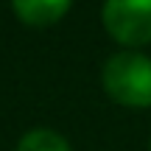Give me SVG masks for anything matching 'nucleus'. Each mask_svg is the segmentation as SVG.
I'll list each match as a JSON object with an SVG mask.
<instances>
[{
    "instance_id": "f03ea898",
    "label": "nucleus",
    "mask_w": 151,
    "mask_h": 151,
    "mask_svg": "<svg viewBox=\"0 0 151 151\" xmlns=\"http://www.w3.org/2000/svg\"><path fill=\"white\" fill-rule=\"evenodd\" d=\"M104 28L120 45H148L151 42V0H106Z\"/></svg>"
},
{
    "instance_id": "20e7f679",
    "label": "nucleus",
    "mask_w": 151,
    "mask_h": 151,
    "mask_svg": "<svg viewBox=\"0 0 151 151\" xmlns=\"http://www.w3.org/2000/svg\"><path fill=\"white\" fill-rule=\"evenodd\" d=\"M17 151H70V143L50 129H34L20 140Z\"/></svg>"
},
{
    "instance_id": "7ed1b4c3",
    "label": "nucleus",
    "mask_w": 151,
    "mask_h": 151,
    "mask_svg": "<svg viewBox=\"0 0 151 151\" xmlns=\"http://www.w3.org/2000/svg\"><path fill=\"white\" fill-rule=\"evenodd\" d=\"M73 0H11L17 17L28 25H50L67 14Z\"/></svg>"
},
{
    "instance_id": "f257e3e1",
    "label": "nucleus",
    "mask_w": 151,
    "mask_h": 151,
    "mask_svg": "<svg viewBox=\"0 0 151 151\" xmlns=\"http://www.w3.org/2000/svg\"><path fill=\"white\" fill-rule=\"evenodd\" d=\"M104 90L123 106H151V59L140 53H115L104 65Z\"/></svg>"
}]
</instances>
